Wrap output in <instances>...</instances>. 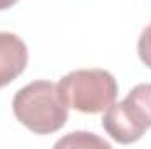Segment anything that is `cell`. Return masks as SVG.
Segmentation results:
<instances>
[{"instance_id": "6da1fadb", "label": "cell", "mask_w": 151, "mask_h": 149, "mask_svg": "<svg viewBox=\"0 0 151 149\" xmlns=\"http://www.w3.org/2000/svg\"><path fill=\"white\" fill-rule=\"evenodd\" d=\"M12 112L23 126L37 135L58 132L69 117L58 84L51 81H34L21 88L12 98Z\"/></svg>"}, {"instance_id": "7a4b0ae2", "label": "cell", "mask_w": 151, "mask_h": 149, "mask_svg": "<svg viewBox=\"0 0 151 149\" xmlns=\"http://www.w3.org/2000/svg\"><path fill=\"white\" fill-rule=\"evenodd\" d=\"M58 91L69 109L84 114L104 112L118 97V82L104 69L72 70L58 82Z\"/></svg>"}, {"instance_id": "3957f363", "label": "cell", "mask_w": 151, "mask_h": 149, "mask_svg": "<svg viewBox=\"0 0 151 149\" xmlns=\"http://www.w3.org/2000/svg\"><path fill=\"white\" fill-rule=\"evenodd\" d=\"M102 128L119 144L137 142L151 128V82L134 86L121 102L107 107Z\"/></svg>"}, {"instance_id": "277c9868", "label": "cell", "mask_w": 151, "mask_h": 149, "mask_svg": "<svg viewBox=\"0 0 151 149\" xmlns=\"http://www.w3.org/2000/svg\"><path fill=\"white\" fill-rule=\"evenodd\" d=\"M28 65L27 44L14 34L0 32V88L11 84Z\"/></svg>"}, {"instance_id": "5b68a950", "label": "cell", "mask_w": 151, "mask_h": 149, "mask_svg": "<svg viewBox=\"0 0 151 149\" xmlns=\"http://www.w3.org/2000/svg\"><path fill=\"white\" fill-rule=\"evenodd\" d=\"M55 148H106V149H109L111 144L106 142L104 139L97 137L95 133L72 132V133H69L65 139L58 140V142L55 144Z\"/></svg>"}, {"instance_id": "8992f818", "label": "cell", "mask_w": 151, "mask_h": 149, "mask_svg": "<svg viewBox=\"0 0 151 149\" xmlns=\"http://www.w3.org/2000/svg\"><path fill=\"white\" fill-rule=\"evenodd\" d=\"M137 53H139V58L141 62L151 69V23L142 30L139 42H137Z\"/></svg>"}, {"instance_id": "52a82bcc", "label": "cell", "mask_w": 151, "mask_h": 149, "mask_svg": "<svg viewBox=\"0 0 151 149\" xmlns=\"http://www.w3.org/2000/svg\"><path fill=\"white\" fill-rule=\"evenodd\" d=\"M18 0H0V11H5V9H11Z\"/></svg>"}]
</instances>
